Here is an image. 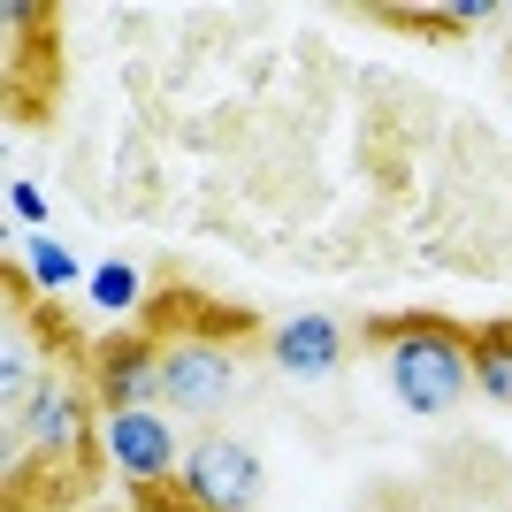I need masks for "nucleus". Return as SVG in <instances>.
Listing matches in <instances>:
<instances>
[{
    "label": "nucleus",
    "mask_w": 512,
    "mask_h": 512,
    "mask_svg": "<svg viewBox=\"0 0 512 512\" xmlns=\"http://www.w3.org/2000/svg\"><path fill=\"white\" fill-rule=\"evenodd\" d=\"M383 375H390V398L398 413L413 421H444L459 413V398L474 390V344L444 321H406L383 337Z\"/></svg>",
    "instance_id": "nucleus-1"
},
{
    "label": "nucleus",
    "mask_w": 512,
    "mask_h": 512,
    "mask_svg": "<svg viewBox=\"0 0 512 512\" xmlns=\"http://www.w3.org/2000/svg\"><path fill=\"white\" fill-rule=\"evenodd\" d=\"M176 482H184V497H192L199 512H253V497H260V459L237 444V436H199V444L184 451Z\"/></svg>",
    "instance_id": "nucleus-2"
},
{
    "label": "nucleus",
    "mask_w": 512,
    "mask_h": 512,
    "mask_svg": "<svg viewBox=\"0 0 512 512\" xmlns=\"http://www.w3.org/2000/svg\"><path fill=\"white\" fill-rule=\"evenodd\" d=\"M161 398L169 413H222L237 398V352L214 337H184L161 352Z\"/></svg>",
    "instance_id": "nucleus-3"
},
{
    "label": "nucleus",
    "mask_w": 512,
    "mask_h": 512,
    "mask_svg": "<svg viewBox=\"0 0 512 512\" xmlns=\"http://www.w3.org/2000/svg\"><path fill=\"white\" fill-rule=\"evenodd\" d=\"M100 451L130 482H169L184 467V444H176V421L161 406H130V413H107L100 421Z\"/></svg>",
    "instance_id": "nucleus-4"
},
{
    "label": "nucleus",
    "mask_w": 512,
    "mask_h": 512,
    "mask_svg": "<svg viewBox=\"0 0 512 512\" xmlns=\"http://www.w3.org/2000/svg\"><path fill=\"white\" fill-rule=\"evenodd\" d=\"M344 352H352V337H344V321H337V314H291V321H276V337H268V360H276V375H299V383L337 375Z\"/></svg>",
    "instance_id": "nucleus-5"
},
{
    "label": "nucleus",
    "mask_w": 512,
    "mask_h": 512,
    "mask_svg": "<svg viewBox=\"0 0 512 512\" xmlns=\"http://www.w3.org/2000/svg\"><path fill=\"white\" fill-rule=\"evenodd\" d=\"M92 375H100V406L107 413H130V406H146V398H161V352H153L146 337H115Z\"/></svg>",
    "instance_id": "nucleus-6"
},
{
    "label": "nucleus",
    "mask_w": 512,
    "mask_h": 512,
    "mask_svg": "<svg viewBox=\"0 0 512 512\" xmlns=\"http://www.w3.org/2000/svg\"><path fill=\"white\" fill-rule=\"evenodd\" d=\"M8 436L31 444V451H46V459H54V451H77V436H85V406H77L62 383H39L31 406L8 413Z\"/></svg>",
    "instance_id": "nucleus-7"
},
{
    "label": "nucleus",
    "mask_w": 512,
    "mask_h": 512,
    "mask_svg": "<svg viewBox=\"0 0 512 512\" xmlns=\"http://www.w3.org/2000/svg\"><path fill=\"white\" fill-rule=\"evenodd\" d=\"M474 398L512 406V329H482L474 337Z\"/></svg>",
    "instance_id": "nucleus-8"
},
{
    "label": "nucleus",
    "mask_w": 512,
    "mask_h": 512,
    "mask_svg": "<svg viewBox=\"0 0 512 512\" xmlns=\"http://www.w3.org/2000/svg\"><path fill=\"white\" fill-rule=\"evenodd\" d=\"M85 291H92V306H100V314H130L146 283H138V268H130V260H100V268L85 276Z\"/></svg>",
    "instance_id": "nucleus-9"
},
{
    "label": "nucleus",
    "mask_w": 512,
    "mask_h": 512,
    "mask_svg": "<svg viewBox=\"0 0 512 512\" xmlns=\"http://www.w3.org/2000/svg\"><path fill=\"white\" fill-rule=\"evenodd\" d=\"M23 268H31V283H39V291H69V283L85 276V268H77V253H69V245H54V237H31V245H23Z\"/></svg>",
    "instance_id": "nucleus-10"
},
{
    "label": "nucleus",
    "mask_w": 512,
    "mask_h": 512,
    "mask_svg": "<svg viewBox=\"0 0 512 512\" xmlns=\"http://www.w3.org/2000/svg\"><path fill=\"white\" fill-rule=\"evenodd\" d=\"M8 214H16L23 230L39 237V222H46V192H39V184H31V176H16V184H8Z\"/></svg>",
    "instance_id": "nucleus-11"
},
{
    "label": "nucleus",
    "mask_w": 512,
    "mask_h": 512,
    "mask_svg": "<svg viewBox=\"0 0 512 512\" xmlns=\"http://www.w3.org/2000/svg\"><path fill=\"white\" fill-rule=\"evenodd\" d=\"M436 16H444V23H490L497 8H490V0H444Z\"/></svg>",
    "instance_id": "nucleus-12"
},
{
    "label": "nucleus",
    "mask_w": 512,
    "mask_h": 512,
    "mask_svg": "<svg viewBox=\"0 0 512 512\" xmlns=\"http://www.w3.org/2000/svg\"><path fill=\"white\" fill-rule=\"evenodd\" d=\"M474 512H497V505H474Z\"/></svg>",
    "instance_id": "nucleus-13"
}]
</instances>
